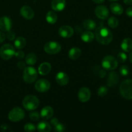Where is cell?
<instances>
[{
  "label": "cell",
  "instance_id": "5bb4252c",
  "mask_svg": "<svg viewBox=\"0 0 132 132\" xmlns=\"http://www.w3.org/2000/svg\"><path fill=\"white\" fill-rule=\"evenodd\" d=\"M20 13L22 16L27 19H32L34 16L33 10L28 6H23L21 9Z\"/></svg>",
  "mask_w": 132,
  "mask_h": 132
},
{
  "label": "cell",
  "instance_id": "f35d334b",
  "mask_svg": "<svg viewBox=\"0 0 132 132\" xmlns=\"http://www.w3.org/2000/svg\"><path fill=\"white\" fill-rule=\"evenodd\" d=\"M1 130L3 131H11L10 128V126H9L6 125H2L1 126Z\"/></svg>",
  "mask_w": 132,
  "mask_h": 132
},
{
  "label": "cell",
  "instance_id": "d590c367",
  "mask_svg": "<svg viewBox=\"0 0 132 132\" xmlns=\"http://www.w3.org/2000/svg\"><path fill=\"white\" fill-rule=\"evenodd\" d=\"M64 130H65V128H64V126H63L62 124L59 123L58 125H57L56 126H55V130L58 132L64 131Z\"/></svg>",
  "mask_w": 132,
  "mask_h": 132
},
{
  "label": "cell",
  "instance_id": "6da1fadb",
  "mask_svg": "<svg viewBox=\"0 0 132 132\" xmlns=\"http://www.w3.org/2000/svg\"><path fill=\"white\" fill-rule=\"evenodd\" d=\"M95 34L97 41L102 45H108L113 39L112 32L104 26L97 27Z\"/></svg>",
  "mask_w": 132,
  "mask_h": 132
},
{
  "label": "cell",
  "instance_id": "836d02e7",
  "mask_svg": "<svg viewBox=\"0 0 132 132\" xmlns=\"http://www.w3.org/2000/svg\"><path fill=\"white\" fill-rule=\"evenodd\" d=\"M126 59H127V56H126V54L124 52H120L117 55V60L120 62V63H122L126 62Z\"/></svg>",
  "mask_w": 132,
  "mask_h": 132
},
{
  "label": "cell",
  "instance_id": "ab89813d",
  "mask_svg": "<svg viewBox=\"0 0 132 132\" xmlns=\"http://www.w3.org/2000/svg\"><path fill=\"white\" fill-rule=\"evenodd\" d=\"M6 39V35L4 32H0V43L3 42Z\"/></svg>",
  "mask_w": 132,
  "mask_h": 132
},
{
  "label": "cell",
  "instance_id": "9a60e30c",
  "mask_svg": "<svg viewBox=\"0 0 132 132\" xmlns=\"http://www.w3.org/2000/svg\"><path fill=\"white\" fill-rule=\"evenodd\" d=\"M55 81L59 85H61V86H64L68 84V81H69V77L64 72H59L56 75Z\"/></svg>",
  "mask_w": 132,
  "mask_h": 132
},
{
  "label": "cell",
  "instance_id": "8d00e7d4",
  "mask_svg": "<svg viewBox=\"0 0 132 132\" xmlns=\"http://www.w3.org/2000/svg\"><path fill=\"white\" fill-rule=\"evenodd\" d=\"M15 57L17 58L18 59H19V60H21L22 59H23V57H24V54L23 52L22 51H18L17 52L15 53Z\"/></svg>",
  "mask_w": 132,
  "mask_h": 132
},
{
  "label": "cell",
  "instance_id": "8992f818",
  "mask_svg": "<svg viewBox=\"0 0 132 132\" xmlns=\"http://www.w3.org/2000/svg\"><path fill=\"white\" fill-rule=\"evenodd\" d=\"M102 66L107 70H113L118 66L117 60L112 55H107L104 57L102 61Z\"/></svg>",
  "mask_w": 132,
  "mask_h": 132
},
{
  "label": "cell",
  "instance_id": "9c48e42d",
  "mask_svg": "<svg viewBox=\"0 0 132 132\" xmlns=\"http://www.w3.org/2000/svg\"><path fill=\"white\" fill-rule=\"evenodd\" d=\"M50 87V83L48 80L41 79L38 80L35 84V88L39 92H46Z\"/></svg>",
  "mask_w": 132,
  "mask_h": 132
},
{
  "label": "cell",
  "instance_id": "277c9868",
  "mask_svg": "<svg viewBox=\"0 0 132 132\" xmlns=\"http://www.w3.org/2000/svg\"><path fill=\"white\" fill-rule=\"evenodd\" d=\"M23 80L27 83L34 82L37 78V72L34 68L31 67H26L23 72Z\"/></svg>",
  "mask_w": 132,
  "mask_h": 132
},
{
  "label": "cell",
  "instance_id": "8fae6325",
  "mask_svg": "<svg viewBox=\"0 0 132 132\" xmlns=\"http://www.w3.org/2000/svg\"><path fill=\"white\" fill-rule=\"evenodd\" d=\"M91 97L90 90L86 87H82L79 90L78 92V98L79 101L82 103H86Z\"/></svg>",
  "mask_w": 132,
  "mask_h": 132
},
{
  "label": "cell",
  "instance_id": "74e56055",
  "mask_svg": "<svg viewBox=\"0 0 132 132\" xmlns=\"http://www.w3.org/2000/svg\"><path fill=\"white\" fill-rule=\"evenodd\" d=\"M18 67L21 70H24V68H26V65H25V63H24L23 61H20L18 63Z\"/></svg>",
  "mask_w": 132,
  "mask_h": 132
},
{
  "label": "cell",
  "instance_id": "30bf717a",
  "mask_svg": "<svg viewBox=\"0 0 132 132\" xmlns=\"http://www.w3.org/2000/svg\"><path fill=\"white\" fill-rule=\"evenodd\" d=\"M95 15L101 19H105L109 16V10L106 6L104 5H99L95 8Z\"/></svg>",
  "mask_w": 132,
  "mask_h": 132
},
{
  "label": "cell",
  "instance_id": "7bdbcfd3",
  "mask_svg": "<svg viewBox=\"0 0 132 132\" xmlns=\"http://www.w3.org/2000/svg\"><path fill=\"white\" fill-rule=\"evenodd\" d=\"M99 76H100V77H104V76H106V72L104 70H101L100 71V72H99Z\"/></svg>",
  "mask_w": 132,
  "mask_h": 132
},
{
  "label": "cell",
  "instance_id": "83f0119b",
  "mask_svg": "<svg viewBox=\"0 0 132 132\" xmlns=\"http://www.w3.org/2000/svg\"><path fill=\"white\" fill-rule=\"evenodd\" d=\"M14 45L18 49H22L26 45V40L24 37H19L14 41Z\"/></svg>",
  "mask_w": 132,
  "mask_h": 132
},
{
  "label": "cell",
  "instance_id": "2e32d148",
  "mask_svg": "<svg viewBox=\"0 0 132 132\" xmlns=\"http://www.w3.org/2000/svg\"><path fill=\"white\" fill-rule=\"evenodd\" d=\"M52 8L55 11H62L64 10L66 6L65 0H52Z\"/></svg>",
  "mask_w": 132,
  "mask_h": 132
},
{
  "label": "cell",
  "instance_id": "bcb514c9",
  "mask_svg": "<svg viewBox=\"0 0 132 132\" xmlns=\"http://www.w3.org/2000/svg\"><path fill=\"white\" fill-rule=\"evenodd\" d=\"M129 59H130V61L132 63V52L130 53V55H129Z\"/></svg>",
  "mask_w": 132,
  "mask_h": 132
},
{
  "label": "cell",
  "instance_id": "1f68e13d",
  "mask_svg": "<svg viewBox=\"0 0 132 132\" xmlns=\"http://www.w3.org/2000/svg\"><path fill=\"white\" fill-rule=\"evenodd\" d=\"M36 128L34 125L32 123H27L24 125V131L27 132H31V131H34L36 130Z\"/></svg>",
  "mask_w": 132,
  "mask_h": 132
},
{
  "label": "cell",
  "instance_id": "3957f363",
  "mask_svg": "<svg viewBox=\"0 0 132 132\" xmlns=\"http://www.w3.org/2000/svg\"><path fill=\"white\" fill-rule=\"evenodd\" d=\"M39 105V100L37 97L34 95H27L23 99V106L27 110H34L38 108Z\"/></svg>",
  "mask_w": 132,
  "mask_h": 132
},
{
  "label": "cell",
  "instance_id": "52a82bcc",
  "mask_svg": "<svg viewBox=\"0 0 132 132\" xmlns=\"http://www.w3.org/2000/svg\"><path fill=\"white\" fill-rule=\"evenodd\" d=\"M24 112L23 110L19 107L13 108L9 113V119L12 122H18L24 117Z\"/></svg>",
  "mask_w": 132,
  "mask_h": 132
},
{
  "label": "cell",
  "instance_id": "ee69618b",
  "mask_svg": "<svg viewBox=\"0 0 132 132\" xmlns=\"http://www.w3.org/2000/svg\"><path fill=\"white\" fill-rule=\"evenodd\" d=\"M123 1L126 5H132V0H123Z\"/></svg>",
  "mask_w": 132,
  "mask_h": 132
},
{
  "label": "cell",
  "instance_id": "d6a6232c",
  "mask_svg": "<svg viewBox=\"0 0 132 132\" xmlns=\"http://www.w3.org/2000/svg\"><path fill=\"white\" fill-rule=\"evenodd\" d=\"M108 93V89L105 86H101L98 90V95L101 97H104Z\"/></svg>",
  "mask_w": 132,
  "mask_h": 132
},
{
  "label": "cell",
  "instance_id": "cb8c5ba5",
  "mask_svg": "<svg viewBox=\"0 0 132 132\" xmlns=\"http://www.w3.org/2000/svg\"><path fill=\"white\" fill-rule=\"evenodd\" d=\"M81 39L86 43H90L94 39V34L90 31H86L81 35Z\"/></svg>",
  "mask_w": 132,
  "mask_h": 132
},
{
  "label": "cell",
  "instance_id": "5b68a950",
  "mask_svg": "<svg viewBox=\"0 0 132 132\" xmlns=\"http://www.w3.org/2000/svg\"><path fill=\"white\" fill-rule=\"evenodd\" d=\"M15 49L12 45L5 44L0 48V56L4 60H9L15 55Z\"/></svg>",
  "mask_w": 132,
  "mask_h": 132
},
{
  "label": "cell",
  "instance_id": "f6af8a7d",
  "mask_svg": "<svg viewBox=\"0 0 132 132\" xmlns=\"http://www.w3.org/2000/svg\"><path fill=\"white\" fill-rule=\"evenodd\" d=\"M92 1H94V3H95L100 4V3H102L104 2L105 0H92Z\"/></svg>",
  "mask_w": 132,
  "mask_h": 132
},
{
  "label": "cell",
  "instance_id": "ba28073f",
  "mask_svg": "<svg viewBox=\"0 0 132 132\" xmlns=\"http://www.w3.org/2000/svg\"><path fill=\"white\" fill-rule=\"evenodd\" d=\"M61 49L60 44L55 41H50L47 43L44 46V50L47 54H55L59 52Z\"/></svg>",
  "mask_w": 132,
  "mask_h": 132
},
{
  "label": "cell",
  "instance_id": "ffe728a7",
  "mask_svg": "<svg viewBox=\"0 0 132 132\" xmlns=\"http://www.w3.org/2000/svg\"><path fill=\"white\" fill-rule=\"evenodd\" d=\"M121 48L126 52L132 50V39L130 38H125L121 43Z\"/></svg>",
  "mask_w": 132,
  "mask_h": 132
},
{
  "label": "cell",
  "instance_id": "7402d4cb",
  "mask_svg": "<svg viewBox=\"0 0 132 132\" xmlns=\"http://www.w3.org/2000/svg\"><path fill=\"white\" fill-rule=\"evenodd\" d=\"M110 9L116 15H121L123 13V7L117 3H113L111 4Z\"/></svg>",
  "mask_w": 132,
  "mask_h": 132
},
{
  "label": "cell",
  "instance_id": "4316f807",
  "mask_svg": "<svg viewBox=\"0 0 132 132\" xmlns=\"http://www.w3.org/2000/svg\"><path fill=\"white\" fill-rule=\"evenodd\" d=\"M83 27L87 30H92L96 28V23L91 19H86L83 22Z\"/></svg>",
  "mask_w": 132,
  "mask_h": 132
},
{
  "label": "cell",
  "instance_id": "d6986e66",
  "mask_svg": "<svg viewBox=\"0 0 132 132\" xmlns=\"http://www.w3.org/2000/svg\"><path fill=\"white\" fill-rule=\"evenodd\" d=\"M119 81V77L117 73L112 72L110 73L107 80V85L108 86H113L117 84Z\"/></svg>",
  "mask_w": 132,
  "mask_h": 132
},
{
  "label": "cell",
  "instance_id": "4fadbf2b",
  "mask_svg": "<svg viewBox=\"0 0 132 132\" xmlns=\"http://www.w3.org/2000/svg\"><path fill=\"white\" fill-rule=\"evenodd\" d=\"M59 34L64 38H68L73 36V30L71 27L68 25L62 26L59 30Z\"/></svg>",
  "mask_w": 132,
  "mask_h": 132
},
{
  "label": "cell",
  "instance_id": "f1b7e54d",
  "mask_svg": "<svg viewBox=\"0 0 132 132\" xmlns=\"http://www.w3.org/2000/svg\"><path fill=\"white\" fill-rule=\"evenodd\" d=\"M108 24L111 28H115L118 26L119 24V21L115 17H111L108 20Z\"/></svg>",
  "mask_w": 132,
  "mask_h": 132
},
{
  "label": "cell",
  "instance_id": "7dc6e473",
  "mask_svg": "<svg viewBox=\"0 0 132 132\" xmlns=\"http://www.w3.org/2000/svg\"><path fill=\"white\" fill-rule=\"evenodd\" d=\"M110 1H118V0H109Z\"/></svg>",
  "mask_w": 132,
  "mask_h": 132
},
{
  "label": "cell",
  "instance_id": "7a4b0ae2",
  "mask_svg": "<svg viewBox=\"0 0 132 132\" xmlns=\"http://www.w3.org/2000/svg\"><path fill=\"white\" fill-rule=\"evenodd\" d=\"M121 95L126 99H132V79H126L121 82L119 87Z\"/></svg>",
  "mask_w": 132,
  "mask_h": 132
},
{
  "label": "cell",
  "instance_id": "484cf974",
  "mask_svg": "<svg viewBox=\"0 0 132 132\" xmlns=\"http://www.w3.org/2000/svg\"><path fill=\"white\" fill-rule=\"evenodd\" d=\"M37 57L36 56V55L33 53H30L28 55L26 56L25 61L26 63L28 64V65H34V64H36V62H37Z\"/></svg>",
  "mask_w": 132,
  "mask_h": 132
},
{
  "label": "cell",
  "instance_id": "60d3db41",
  "mask_svg": "<svg viewBox=\"0 0 132 132\" xmlns=\"http://www.w3.org/2000/svg\"><path fill=\"white\" fill-rule=\"evenodd\" d=\"M51 122L52 125L53 126H55L57 125H58V124L59 123V121H58L57 119H56V118L52 119L51 120V122Z\"/></svg>",
  "mask_w": 132,
  "mask_h": 132
},
{
  "label": "cell",
  "instance_id": "603a6c76",
  "mask_svg": "<svg viewBox=\"0 0 132 132\" xmlns=\"http://www.w3.org/2000/svg\"><path fill=\"white\" fill-rule=\"evenodd\" d=\"M37 128V130L40 132H48L51 130V126L48 122L41 121L38 123Z\"/></svg>",
  "mask_w": 132,
  "mask_h": 132
},
{
  "label": "cell",
  "instance_id": "e0dca14e",
  "mask_svg": "<svg viewBox=\"0 0 132 132\" xmlns=\"http://www.w3.org/2000/svg\"><path fill=\"white\" fill-rule=\"evenodd\" d=\"M54 115V110L52 107L47 106H45L41 110V117H42L43 119L48 120L50 119Z\"/></svg>",
  "mask_w": 132,
  "mask_h": 132
},
{
  "label": "cell",
  "instance_id": "f546056e",
  "mask_svg": "<svg viewBox=\"0 0 132 132\" xmlns=\"http://www.w3.org/2000/svg\"><path fill=\"white\" fill-rule=\"evenodd\" d=\"M120 73L122 76H126L130 73V70H129L128 67L126 65H123L120 68Z\"/></svg>",
  "mask_w": 132,
  "mask_h": 132
},
{
  "label": "cell",
  "instance_id": "7c38bea8",
  "mask_svg": "<svg viewBox=\"0 0 132 132\" xmlns=\"http://www.w3.org/2000/svg\"><path fill=\"white\" fill-rule=\"evenodd\" d=\"M12 27V22L10 18L3 16L0 18V30L3 32H9Z\"/></svg>",
  "mask_w": 132,
  "mask_h": 132
},
{
  "label": "cell",
  "instance_id": "ac0fdd59",
  "mask_svg": "<svg viewBox=\"0 0 132 132\" xmlns=\"http://www.w3.org/2000/svg\"><path fill=\"white\" fill-rule=\"evenodd\" d=\"M51 68V64L47 62H45V63H43L42 64H40L38 68V72L41 76H45L50 72Z\"/></svg>",
  "mask_w": 132,
  "mask_h": 132
},
{
  "label": "cell",
  "instance_id": "44dd1931",
  "mask_svg": "<svg viewBox=\"0 0 132 132\" xmlns=\"http://www.w3.org/2000/svg\"><path fill=\"white\" fill-rule=\"evenodd\" d=\"M81 55V51L79 48L73 47L70 50L68 53V56L72 60H76Z\"/></svg>",
  "mask_w": 132,
  "mask_h": 132
},
{
  "label": "cell",
  "instance_id": "b9f144b4",
  "mask_svg": "<svg viewBox=\"0 0 132 132\" xmlns=\"http://www.w3.org/2000/svg\"><path fill=\"white\" fill-rule=\"evenodd\" d=\"M126 14L129 17H132V7H130L126 10Z\"/></svg>",
  "mask_w": 132,
  "mask_h": 132
},
{
  "label": "cell",
  "instance_id": "4dcf8cb0",
  "mask_svg": "<svg viewBox=\"0 0 132 132\" xmlns=\"http://www.w3.org/2000/svg\"><path fill=\"white\" fill-rule=\"evenodd\" d=\"M40 115L37 112H32L29 114V118L32 121H37L39 119Z\"/></svg>",
  "mask_w": 132,
  "mask_h": 132
},
{
  "label": "cell",
  "instance_id": "d4e9b609",
  "mask_svg": "<svg viewBox=\"0 0 132 132\" xmlns=\"http://www.w3.org/2000/svg\"><path fill=\"white\" fill-rule=\"evenodd\" d=\"M46 19L50 24H54L57 21V15L55 12L52 11H49L46 15Z\"/></svg>",
  "mask_w": 132,
  "mask_h": 132
},
{
  "label": "cell",
  "instance_id": "e575fe53",
  "mask_svg": "<svg viewBox=\"0 0 132 132\" xmlns=\"http://www.w3.org/2000/svg\"><path fill=\"white\" fill-rule=\"evenodd\" d=\"M6 37H7L8 39L10 40V41H12V40L15 39V33H14V32H12V31L9 30V32H8L7 34H6Z\"/></svg>",
  "mask_w": 132,
  "mask_h": 132
}]
</instances>
